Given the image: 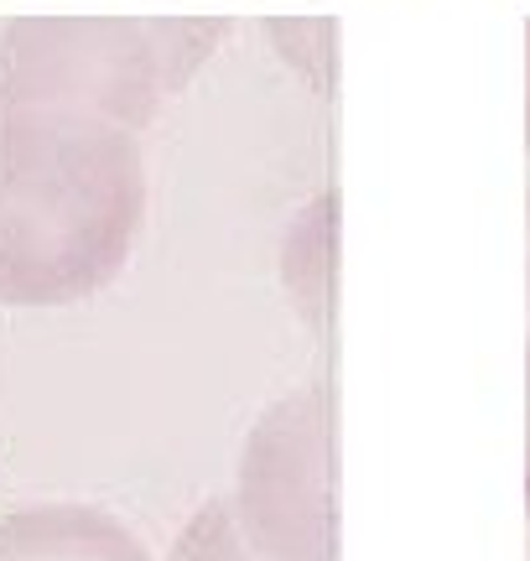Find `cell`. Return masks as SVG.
I'll return each mask as SVG.
<instances>
[{
	"mask_svg": "<svg viewBox=\"0 0 530 561\" xmlns=\"http://www.w3.org/2000/svg\"><path fill=\"white\" fill-rule=\"evenodd\" d=\"M146 224L141 136L94 115H0V301L73 307L125 271Z\"/></svg>",
	"mask_w": 530,
	"mask_h": 561,
	"instance_id": "cell-1",
	"label": "cell"
},
{
	"mask_svg": "<svg viewBox=\"0 0 530 561\" xmlns=\"http://www.w3.org/2000/svg\"><path fill=\"white\" fill-rule=\"evenodd\" d=\"M224 37L229 16H21L0 32V115H94L141 136Z\"/></svg>",
	"mask_w": 530,
	"mask_h": 561,
	"instance_id": "cell-2",
	"label": "cell"
},
{
	"mask_svg": "<svg viewBox=\"0 0 530 561\" xmlns=\"http://www.w3.org/2000/svg\"><path fill=\"white\" fill-rule=\"evenodd\" d=\"M265 561H338V390L297 385L250 426L224 494Z\"/></svg>",
	"mask_w": 530,
	"mask_h": 561,
	"instance_id": "cell-3",
	"label": "cell"
},
{
	"mask_svg": "<svg viewBox=\"0 0 530 561\" xmlns=\"http://www.w3.org/2000/svg\"><path fill=\"white\" fill-rule=\"evenodd\" d=\"M0 561H151V551L104 504H21L0 515Z\"/></svg>",
	"mask_w": 530,
	"mask_h": 561,
	"instance_id": "cell-4",
	"label": "cell"
},
{
	"mask_svg": "<svg viewBox=\"0 0 530 561\" xmlns=\"http://www.w3.org/2000/svg\"><path fill=\"white\" fill-rule=\"evenodd\" d=\"M281 286L297 318L333 339V312H338V198L323 193L297 214L281 244Z\"/></svg>",
	"mask_w": 530,
	"mask_h": 561,
	"instance_id": "cell-5",
	"label": "cell"
},
{
	"mask_svg": "<svg viewBox=\"0 0 530 561\" xmlns=\"http://www.w3.org/2000/svg\"><path fill=\"white\" fill-rule=\"evenodd\" d=\"M166 561H265V557L245 541V530H240L224 494H214V500H204L187 515Z\"/></svg>",
	"mask_w": 530,
	"mask_h": 561,
	"instance_id": "cell-6",
	"label": "cell"
},
{
	"mask_svg": "<svg viewBox=\"0 0 530 561\" xmlns=\"http://www.w3.org/2000/svg\"><path fill=\"white\" fill-rule=\"evenodd\" d=\"M526 504H530V354H526Z\"/></svg>",
	"mask_w": 530,
	"mask_h": 561,
	"instance_id": "cell-7",
	"label": "cell"
},
{
	"mask_svg": "<svg viewBox=\"0 0 530 561\" xmlns=\"http://www.w3.org/2000/svg\"><path fill=\"white\" fill-rule=\"evenodd\" d=\"M526 140H530V21H526Z\"/></svg>",
	"mask_w": 530,
	"mask_h": 561,
	"instance_id": "cell-8",
	"label": "cell"
}]
</instances>
